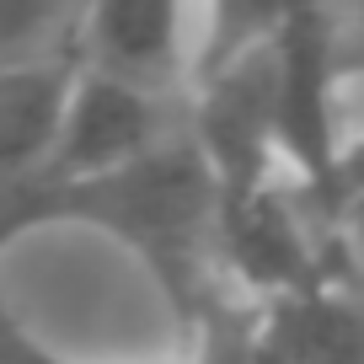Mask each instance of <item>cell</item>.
Wrapping results in <instances>:
<instances>
[{
	"label": "cell",
	"instance_id": "obj_1",
	"mask_svg": "<svg viewBox=\"0 0 364 364\" xmlns=\"http://www.w3.org/2000/svg\"><path fill=\"white\" fill-rule=\"evenodd\" d=\"M177 129H182L177 97H156V91H139L129 80H113V75H97V70L75 65L43 182L102 177L113 166L139 161L145 150H156Z\"/></svg>",
	"mask_w": 364,
	"mask_h": 364
},
{
	"label": "cell",
	"instance_id": "obj_2",
	"mask_svg": "<svg viewBox=\"0 0 364 364\" xmlns=\"http://www.w3.org/2000/svg\"><path fill=\"white\" fill-rule=\"evenodd\" d=\"M193 38V0H80L70 54L75 65L139 91L188 97Z\"/></svg>",
	"mask_w": 364,
	"mask_h": 364
},
{
	"label": "cell",
	"instance_id": "obj_3",
	"mask_svg": "<svg viewBox=\"0 0 364 364\" xmlns=\"http://www.w3.org/2000/svg\"><path fill=\"white\" fill-rule=\"evenodd\" d=\"M70 75H75L70 54L0 65V193L16 188V182L43 177Z\"/></svg>",
	"mask_w": 364,
	"mask_h": 364
},
{
	"label": "cell",
	"instance_id": "obj_4",
	"mask_svg": "<svg viewBox=\"0 0 364 364\" xmlns=\"http://www.w3.org/2000/svg\"><path fill=\"white\" fill-rule=\"evenodd\" d=\"M321 6H338V0H193V80L262 48L268 38H279L284 27H295L300 16L321 11Z\"/></svg>",
	"mask_w": 364,
	"mask_h": 364
},
{
	"label": "cell",
	"instance_id": "obj_5",
	"mask_svg": "<svg viewBox=\"0 0 364 364\" xmlns=\"http://www.w3.org/2000/svg\"><path fill=\"white\" fill-rule=\"evenodd\" d=\"M75 16L80 0H0V65L70 54Z\"/></svg>",
	"mask_w": 364,
	"mask_h": 364
},
{
	"label": "cell",
	"instance_id": "obj_6",
	"mask_svg": "<svg viewBox=\"0 0 364 364\" xmlns=\"http://www.w3.org/2000/svg\"><path fill=\"white\" fill-rule=\"evenodd\" d=\"M27 353H33V364H188V353H177V359H91V353H59L48 343H38L33 332H27Z\"/></svg>",
	"mask_w": 364,
	"mask_h": 364
}]
</instances>
